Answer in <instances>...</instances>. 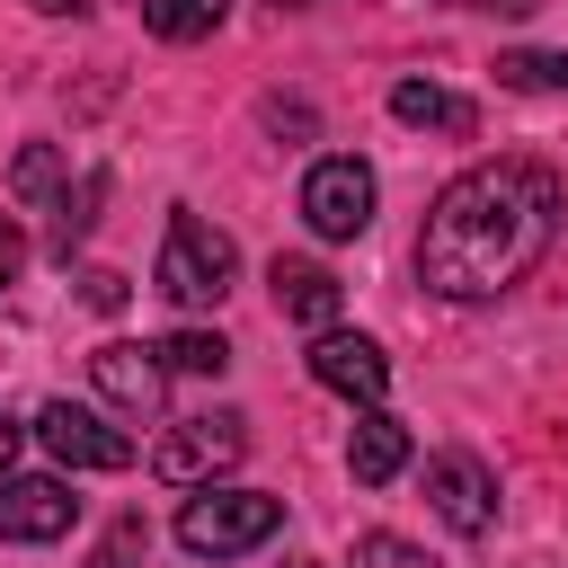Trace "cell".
I'll return each instance as SVG.
<instances>
[{
    "mask_svg": "<svg viewBox=\"0 0 568 568\" xmlns=\"http://www.w3.org/2000/svg\"><path fill=\"white\" fill-rule=\"evenodd\" d=\"M18 266H27V231H18L9 213H0V293L18 284Z\"/></svg>",
    "mask_w": 568,
    "mask_h": 568,
    "instance_id": "cell-22",
    "label": "cell"
},
{
    "mask_svg": "<svg viewBox=\"0 0 568 568\" xmlns=\"http://www.w3.org/2000/svg\"><path fill=\"white\" fill-rule=\"evenodd\" d=\"M231 18V0H142V27L160 36V44H195V36H213Z\"/></svg>",
    "mask_w": 568,
    "mask_h": 568,
    "instance_id": "cell-14",
    "label": "cell"
},
{
    "mask_svg": "<svg viewBox=\"0 0 568 568\" xmlns=\"http://www.w3.org/2000/svg\"><path fill=\"white\" fill-rule=\"evenodd\" d=\"M346 470H355V488H390L408 470V426L390 408H364L355 435H346Z\"/></svg>",
    "mask_w": 568,
    "mask_h": 568,
    "instance_id": "cell-12",
    "label": "cell"
},
{
    "mask_svg": "<svg viewBox=\"0 0 568 568\" xmlns=\"http://www.w3.org/2000/svg\"><path fill=\"white\" fill-rule=\"evenodd\" d=\"M80 302H89V311H124V275H115V266H89V275H80Z\"/></svg>",
    "mask_w": 568,
    "mask_h": 568,
    "instance_id": "cell-21",
    "label": "cell"
},
{
    "mask_svg": "<svg viewBox=\"0 0 568 568\" xmlns=\"http://www.w3.org/2000/svg\"><path fill=\"white\" fill-rule=\"evenodd\" d=\"M160 355H169V373H222L231 364V346L213 328H178V337H160Z\"/></svg>",
    "mask_w": 568,
    "mask_h": 568,
    "instance_id": "cell-16",
    "label": "cell"
},
{
    "mask_svg": "<svg viewBox=\"0 0 568 568\" xmlns=\"http://www.w3.org/2000/svg\"><path fill=\"white\" fill-rule=\"evenodd\" d=\"M390 115H399V124H426V133H453V142L479 133V106H470L462 89H435V80H399V89H390Z\"/></svg>",
    "mask_w": 568,
    "mask_h": 568,
    "instance_id": "cell-13",
    "label": "cell"
},
{
    "mask_svg": "<svg viewBox=\"0 0 568 568\" xmlns=\"http://www.w3.org/2000/svg\"><path fill=\"white\" fill-rule=\"evenodd\" d=\"M89 382H98L106 408L160 417V399H169V355H160V346H133V337H106V346L89 355Z\"/></svg>",
    "mask_w": 568,
    "mask_h": 568,
    "instance_id": "cell-8",
    "label": "cell"
},
{
    "mask_svg": "<svg viewBox=\"0 0 568 568\" xmlns=\"http://www.w3.org/2000/svg\"><path fill=\"white\" fill-rule=\"evenodd\" d=\"M27 9H44V18H80L89 0H27Z\"/></svg>",
    "mask_w": 568,
    "mask_h": 568,
    "instance_id": "cell-24",
    "label": "cell"
},
{
    "mask_svg": "<svg viewBox=\"0 0 568 568\" xmlns=\"http://www.w3.org/2000/svg\"><path fill=\"white\" fill-rule=\"evenodd\" d=\"M311 382H320V390H346V399H364V408H382L390 355H382L373 337H355V328H328V337H311Z\"/></svg>",
    "mask_w": 568,
    "mask_h": 568,
    "instance_id": "cell-10",
    "label": "cell"
},
{
    "mask_svg": "<svg viewBox=\"0 0 568 568\" xmlns=\"http://www.w3.org/2000/svg\"><path fill=\"white\" fill-rule=\"evenodd\" d=\"M9 186H18L27 204H62V186H71V178H62V151H44V142H36V151H18Z\"/></svg>",
    "mask_w": 568,
    "mask_h": 568,
    "instance_id": "cell-15",
    "label": "cell"
},
{
    "mask_svg": "<svg viewBox=\"0 0 568 568\" xmlns=\"http://www.w3.org/2000/svg\"><path fill=\"white\" fill-rule=\"evenodd\" d=\"M266 284H275V311H284V320H302L311 337H328V328H337V302H346V293H337V275H328V266H311V257H275V275H266Z\"/></svg>",
    "mask_w": 568,
    "mask_h": 568,
    "instance_id": "cell-11",
    "label": "cell"
},
{
    "mask_svg": "<svg viewBox=\"0 0 568 568\" xmlns=\"http://www.w3.org/2000/svg\"><path fill=\"white\" fill-rule=\"evenodd\" d=\"M240 453H248V426H240L231 408H213V417H178V426L151 444V470H160L169 488H213Z\"/></svg>",
    "mask_w": 568,
    "mask_h": 568,
    "instance_id": "cell-4",
    "label": "cell"
},
{
    "mask_svg": "<svg viewBox=\"0 0 568 568\" xmlns=\"http://www.w3.org/2000/svg\"><path fill=\"white\" fill-rule=\"evenodd\" d=\"M559 213H568L559 169H541V160H479V169H462V178L426 204L417 284H426L435 302H462V311H470V302H497V293H515V284L550 257Z\"/></svg>",
    "mask_w": 568,
    "mask_h": 568,
    "instance_id": "cell-1",
    "label": "cell"
},
{
    "mask_svg": "<svg viewBox=\"0 0 568 568\" xmlns=\"http://www.w3.org/2000/svg\"><path fill=\"white\" fill-rule=\"evenodd\" d=\"M426 506H435L444 532L479 541V532H497V470L479 453H435L426 462Z\"/></svg>",
    "mask_w": 568,
    "mask_h": 568,
    "instance_id": "cell-6",
    "label": "cell"
},
{
    "mask_svg": "<svg viewBox=\"0 0 568 568\" xmlns=\"http://www.w3.org/2000/svg\"><path fill=\"white\" fill-rule=\"evenodd\" d=\"M18 435H27V426H18L9 408H0V479H9V462H18Z\"/></svg>",
    "mask_w": 568,
    "mask_h": 568,
    "instance_id": "cell-23",
    "label": "cell"
},
{
    "mask_svg": "<svg viewBox=\"0 0 568 568\" xmlns=\"http://www.w3.org/2000/svg\"><path fill=\"white\" fill-rule=\"evenodd\" d=\"M373 169L355 160V151H328V160H311V178H302V222L320 231V240H355V231H373Z\"/></svg>",
    "mask_w": 568,
    "mask_h": 568,
    "instance_id": "cell-5",
    "label": "cell"
},
{
    "mask_svg": "<svg viewBox=\"0 0 568 568\" xmlns=\"http://www.w3.org/2000/svg\"><path fill=\"white\" fill-rule=\"evenodd\" d=\"M355 568H435L417 541H399V532H364L355 541Z\"/></svg>",
    "mask_w": 568,
    "mask_h": 568,
    "instance_id": "cell-20",
    "label": "cell"
},
{
    "mask_svg": "<svg viewBox=\"0 0 568 568\" xmlns=\"http://www.w3.org/2000/svg\"><path fill=\"white\" fill-rule=\"evenodd\" d=\"M71 524H80L71 479H53V470H18V479H0V541H62Z\"/></svg>",
    "mask_w": 568,
    "mask_h": 568,
    "instance_id": "cell-9",
    "label": "cell"
},
{
    "mask_svg": "<svg viewBox=\"0 0 568 568\" xmlns=\"http://www.w3.org/2000/svg\"><path fill=\"white\" fill-rule=\"evenodd\" d=\"M36 444H44L62 470H124V462H133V435L106 426L98 408H71V399H44V408H36Z\"/></svg>",
    "mask_w": 568,
    "mask_h": 568,
    "instance_id": "cell-7",
    "label": "cell"
},
{
    "mask_svg": "<svg viewBox=\"0 0 568 568\" xmlns=\"http://www.w3.org/2000/svg\"><path fill=\"white\" fill-rule=\"evenodd\" d=\"M231 275H240V248H231V231H213L204 213H169V240H160V293L178 302V311H213L222 293H231Z\"/></svg>",
    "mask_w": 568,
    "mask_h": 568,
    "instance_id": "cell-3",
    "label": "cell"
},
{
    "mask_svg": "<svg viewBox=\"0 0 568 568\" xmlns=\"http://www.w3.org/2000/svg\"><path fill=\"white\" fill-rule=\"evenodd\" d=\"M293 568H320V559H293Z\"/></svg>",
    "mask_w": 568,
    "mask_h": 568,
    "instance_id": "cell-27",
    "label": "cell"
},
{
    "mask_svg": "<svg viewBox=\"0 0 568 568\" xmlns=\"http://www.w3.org/2000/svg\"><path fill=\"white\" fill-rule=\"evenodd\" d=\"M89 204H98V178H80V186H62V204H53V248H62V257H71L80 240H89V222H98Z\"/></svg>",
    "mask_w": 568,
    "mask_h": 568,
    "instance_id": "cell-18",
    "label": "cell"
},
{
    "mask_svg": "<svg viewBox=\"0 0 568 568\" xmlns=\"http://www.w3.org/2000/svg\"><path fill=\"white\" fill-rule=\"evenodd\" d=\"M275 524H284V497H266V488H195V497L178 506V550H195V559H240V550L275 541Z\"/></svg>",
    "mask_w": 568,
    "mask_h": 568,
    "instance_id": "cell-2",
    "label": "cell"
},
{
    "mask_svg": "<svg viewBox=\"0 0 568 568\" xmlns=\"http://www.w3.org/2000/svg\"><path fill=\"white\" fill-rule=\"evenodd\" d=\"M275 9H311V0H275Z\"/></svg>",
    "mask_w": 568,
    "mask_h": 568,
    "instance_id": "cell-26",
    "label": "cell"
},
{
    "mask_svg": "<svg viewBox=\"0 0 568 568\" xmlns=\"http://www.w3.org/2000/svg\"><path fill=\"white\" fill-rule=\"evenodd\" d=\"M470 9H506V18H515V9H532V0H470Z\"/></svg>",
    "mask_w": 568,
    "mask_h": 568,
    "instance_id": "cell-25",
    "label": "cell"
},
{
    "mask_svg": "<svg viewBox=\"0 0 568 568\" xmlns=\"http://www.w3.org/2000/svg\"><path fill=\"white\" fill-rule=\"evenodd\" d=\"M497 80H515V89H568V53H506Z\"/></svg>",
    "mask_w": 568,
    "mask_h": 568,
    "instance_id": "cell-19",
    "label": "cell"
},
{
    "mask_svg": "<svg viewBox=\"0 0 568 568\" xmlns=\"http://www.w3.org/2000/svg\"><path fill=\"white\" fill-rule=\"evenodd\" d=\"M142 559H151V524H142V515L106 524V532H98V550H89V568H142Z\"/></svg>",
    "mask_w": 568,
    "mask_h": 568,
    "instance_id": "cell-17",
    "label": "cell"
}]
</instances>
